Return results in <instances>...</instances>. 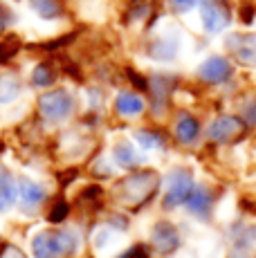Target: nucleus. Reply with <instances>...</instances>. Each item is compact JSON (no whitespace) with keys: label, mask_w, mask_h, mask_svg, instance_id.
<instances>
[{"label":"nucleus","mask_w":256,"mask_h":258,"mask_svg":"<svg viewBox=\"0 0 256 258\" xmlns=\"http://www.w3.org/2000/svg\"><path fill=\"white\" fill-rule=\"evenodd\" d=\"M36 117L43 126H50V128H56V126H66L75 119L77 110H79V99L77 94L72 92V88L68 86H54L45 92H38V99H36Z\"/></svg>","instance_id":"1"},{"label":"nucleus","mask_w":256,"mask_h":258,"mask_svg":"<svg viewBox=\"0 0 256 258\" xmlns=\"http://www.w3.org/2000/svg\"><path fill=\"white\" fill-rule=\"evenodd\" d=\"M234 0H203V5L198 7L200 27L207 36H220L223 32H227L234 23Z\"/></svg>","instance_id":"2"},{"label":"nucleus","mask_w":256,"mask_h":258,"mask_svg":"<svg viewBox=\"0 0 256 258\" xmlns=\"http://www.w3.org/2000/svg\"><path fill=\"white\" fill-rule=\"evenodd\" d=\"M110 108L119 119L124 121H135V119H142L149 112V99H146L144 92L135 90V88H119L115 92L110 101Z\"/></svg>","instance_id":"3"},{"label":"nucleus","mask_w":256,"mask_h":258,"mask_svg":"<svg viewBox=\"0 0 256 258\" xmlns=\"http://www.w3.org/2000/svg\"><path fill=\"white\" fill-rule=\"evenodd\" d=\"M182 41L173 29H166V32H157L146 41L144 54L151 58L153 63H173L180 56Z\"/></svg>","instance_id":"4"},{"label":"nucleus","mask_w":256,"mask_h":258,"mask_svg":"<svg viewBox=\"0 0 256 258\" xmlns=\"http://www.w3.org/2000/svg\"><path fill=\"white\" fill-rule=\"evenodd\" d=\"M245 131H247V126H245L243 119L238 115L220 112L218 117H214L205 126V137L214 144H229V142L238 140Z\"/></svg>","instance_id":"5"},{"label":"nucleus","mask_w":256,"mask_h":258,"mask_svg":"<svg viewBox=\"0 0 256 258\" xmlns=\"http://www.w3.org/2000/svg\"><path fill=\"white\" fill-rule=\"evenodd\" d=\"M231 77H234V63L229 56H223V54L207 56L196 70V79L205 86H223V83L231 81Z\"/></svg>","instance_id":"6"},{"label":"nucleus","mask_w":256,"mask_h":258,"mask_svg":"<svg viewBox=\"0 0 256 258\" xmlns=\"http://www.w3.org/2000/svg\"><path fill=\"white\" fill-rule=\"evenodd\" d=\"M225 49L238 66L256 68V34L254 32H229L225 36Z\"/></svg>","instance_id":"7"},{"label":"nucleus","mask_w":256,"mask_h":258,"mask_svg":"<svg viewBox=\"0 0 256 258\" xmlns=\"http://www.w3.org/2000/svg\"><path fill=\"white\" fill-rule=\"evenodd\" d=\"M61 77H63V70H61V63L54 61V58H41L32 66V70L27 74V88L36 92H45L50 88L58 86L61 83Z\"/></svg>","instance_id":"8"},{"label":"nucleus","mask_w":256,"mask_h":258,"mask_svg":"<svg viewBox=\"0 0 256 258\" xmlns=\"http://www.w3.org/2000/svg\"><path fill=\"white\" fill-rule=\"evenodd\" d=\"M27 12L41 23H66L70 18L72 0H23Z\"/></svg>","instance_id":"9"},{"label":"nucleus","mask_w":256,"mask_h":258,"mask_svg":"<svg viewBox=\"0 0 256 258\" xmlns=\"http://www.w3.org/2000/svg\"><path fill=\"white\" fill-rule=\"evenodd\" d=\"M171 135H173V140L182 144V146H194V144L205 135L203 121H200L194 112L180 110V112H175L173 123H171Z\"/></svg>","instance_id":"10"},{"label":"nucleus","mask_w":256,"mask_h":258,"mask_svg":"<svg viewBox=\"0 0 256 258\" xmlns=\"http://www.w3.org/2000/svg\"><path fill=\"white\" fill-rule=\"evenodd\" d=\"M27 90V81L21 77V72L14 68L0 70V108H12L23 99Z\"/></svg>","instance_id":"11"},{"label":"nucleus","mask_w":256,"mask_h":258,"mask_svg":"<svg viewBox=\"0 0 256 258\" xmlns=\"http://www.w3.org/2000/svg\"><path fill=\"white\" fill-rule=\"evenodd\" d=\"M157 184H160L157 173H153V171H137V173L126 175L124 180H121L119 188L124 191L126 198H137V200H140L142 196H144V198L153 196V191L157 188Z\"/></svg>","instance_id":"12"},{"label":"nucleus","mask_w":256,"mask_h":258,"mask_svg":"<svg viewBox=\"0 0 256 258\" xmlns=\"http://www.w3.org/2000/svg\"><path fill=\"white\" fill-rule=\"evenodd\" d=\"M110 160L115 162L119 168H126V171H133V168H137L142 164V148L135 144V140H126V137H121V140H117L112 144V151H110Z\"/></svg>","instance_id":"13"},{"label":"nucleus","mask_w":256,"mask_h":258,"mask_svg":"<svg viewBox=\"0 0 256 258\" xmlns=\"http://www.w3.org/2000/svg\"><path fill=\"white\" fill-rule=\"evenodd\" d=\"M194 191V182H191V173L186 168H175L169 177V193H166V205H182Z\"/></svg>","instance_id":"14"},{"label":"nucleus","mask_w":256,"mask_h":258,"mask_svg":"<svg viewBox=\"0 0 256 258\" xmlns=\"http://www.w3.org/2000/svg\"><path fill=\"white\" fill-rule=\"evenodd\" d=\"M133 140H135V144L142 151H160V148H166V144H169V137L153 126L135 128L133 131Z\"/></svg>","instance_id":"15"},{"label":"nucleus","mask_w":256,"mask_h":258,"mask_svg":"<svg viewBox=\"0 0 256 258\" xmlns=\"http://www.w3.org/2000/svg\"><path fill=\"white\" fill-rule=\"evenodd\" d=\"M16 186H18V198H21L25 205H38V202L45 198L43 186L36 184L34 180H29V177H21V180L16 182Z\"/></svg>","instance_id":"16"},{"label":"nucleus","mask_w":256,"mask_h":258,"mask_svg":"<svg viewBox=\"0 0 256 258\" xmlns=\"http://www.w3.org/2000/svg\"><path fill=\"white\" fill-rule=\"evenodd\" d=\"M86 110H95V112H103L108 106V90L103 86H88L86 88Z\"/></svg>","instance_id":"17"},{"label":"nucleus","mask_w":256,"mask_h":258,"mask_svg":"<svg viewBox=\"0 0 256 258\" xmlns=\"http://www.w3.org/2000/svg\"><path fill=\"white\" fill-rule=\"evenodd\" d=\"M203 5V0H162V7L171 14V16L184 18L189 14L198 12V7Z\"/></svg>","instance_id":"18"},{"label":"nucleus","mask_w":256,"mask_h":258,"mask_svg":"<svg viewBox=\"0 0 256 258\" xmlns=\"http://www.w3.org/2000/svg\"><path fill=\"white\" fill-rule=\"evenodd\" d=\"M153 242H155L157 249L171 251V249H175V245H178V234H175V229L171 225H157V229L153 234Z\"/></svg>","instance_id":"19"},{"label":"nucleus","mask_w":256,"mask_h":258,"mask_svg":"<svg viewBox=\"0 0 256 258\" xmlns=\"http://www.w3.org/2000/svg\"><path fill=\"white\" fill-rule=\"evenodd\" d=\"M21 47H23L21 38L14 32H7L5 36H0V63H9L18 54Z\"/></svg>","instance_id":"20"},{"label":"nucleus","mask_w":256,"mask_h":258,"mask_svg":"<svg viewBox=\"0 0 256 258\" xmlns=\"http://www.w3.org/2000/svg\"><path fill=\"white\" fill-rule=\"evenodd\" d=\"M16 23H18V14H16V9L12 7V3L0 0V36L12 32Z\"/></svg>","instance_id":"21"},{"label":"nucleus","mask_w":256,"mask_h":258,"mask_svg":"<svg viewBox=\"0 0 256 258\" xmlns=\"http://www.w3.org/2000/svg\"><path fill=\"white\" fill-rule=\"evenodd\" d=\"M238 117L243 119V123L247 128H254L256 126V97L245 99L243 106H240V110H238Z\"/></svg>","instance_id":"22"},{"label":"nucleus","mask_w":256,"mask_h":258,"mask_svg":"<svg viewBox=\"0 0 256 258\" xmlns=\"http://www.w3.org/2000/svg\"><path fill=\"white\" fill-rule=\"evenodd\" d=\"M254 14H256L254 5H249V3H240L238 5V18H240V23L243 25H252Z\"/></svg>","instance_id":"23"},{"label":"nucleus","mask_w":256,"mask_h":258,"mask_svg":"<svg viewBox=\"0 0 256 258\" xmlns=\"http://www.w3.org/2000/svg\"><path fill=\"white\" fill-rule=\"evenodd\" d=\"M66 213H68V205H56L54 207V213H50V220L52 222H58V220H63V218H66Z\"/></svg>","instance_id":"24"},{"label":"nucleus","mask_w":256,"mask_h":258,"mask_svg":"<svg viewBox=\"0 0 256 258\" xmlns=\"http://www.w3.org/2000/svg\"><path fill=\"white\" fill-rule=\"evenodd\" d=\"M7 184H14V177H12V173L7 171V166L0 164V188L7 186Z\"/></svg>","instance_id":"25"},{"label":"nucleus","mask_w":256,"mask_h":258,"mask_svg":"<svg viewBox=\"0 0 256 258\" xmlns=\"http://www.w3.org/2000/svg\"><path fill=\"white\" fill-rule=\"evenodd\" d=\"M121 258H149V256H146V249H142V247H133V249L126 251Z\"/></svg>","instance_id":"26"},{"label":"nucleus","mask_w":256,"mask_h":258,"mask_svg":"<svg viewBox=\"0 0 256 258\" xmlns=\"http://www.w3.org/2000/svg\"><path fill=\"white\" fill-rule=\"evenodd\" d=\"M0 258H25V256H23L18 249H14V247H5L3 254H0Z\"/></svg>","instance_id":"27"}]
</instances>
